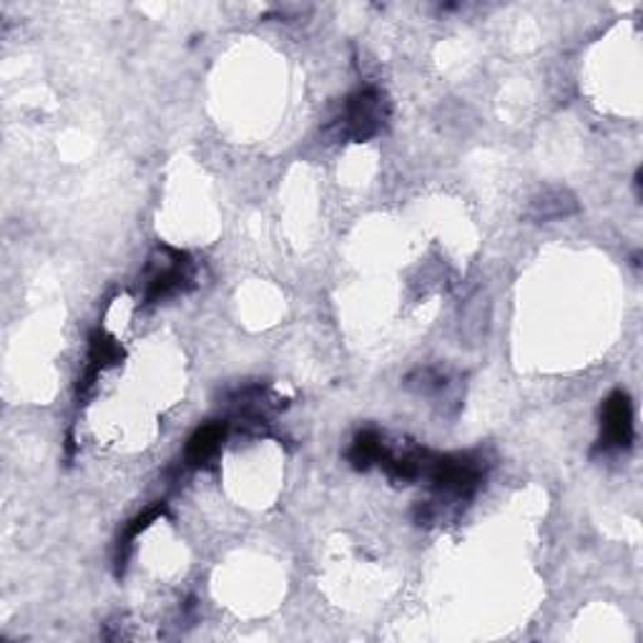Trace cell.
Listing matches in <instances>:
<instances>
[{"instance_id":"obj_1","label":"cell","mask_w":643,"mask_h":643,"mask_svg":"<svg viewBox=\"0 0 643 643\" xmlns=\"http://www.w3.org/2000/svg\"><path fill=\"white\" fill-rule=\"evenodd\" d=\"M196 272L187 251L156 247L144 269V304H161L194 286Z\"/></svg>"},{"instance_id":"obj_2","label":"cell","mask_w":643,"mask_h":643,"mask_svg":"<svg viewBox=\"0 0 643 643\" xmlns=\"http://www.w3.org/2000/svg\"><path fill=\"white\" fill-rule=\"evenodd\" d=\"M387 119L385 99L377 89H360L345 101L342 114L337 116V132L350 142H370L375 138Z\"/></svg>"},{"instance_id":"obj_3","label":"cell","mask_w":643,"mask_h":643,"mask_svg":"<svg viewBox=\"0 0 643 643\" xmlns=\"http://www.w3.org/2000/svg\"><path fill=\"white\" fill-rule=\"evenodd\" d=\"M633 438H636V425H633L631 397L623 390H616L601 407V438H598L596 450L598 453L629 450Z\"/></svg>"},{"instance_id":"obj_4","label":"cell","mask_w":643,"mask_h":643,"mask_svg":"<svg viewBox=\"0 0 643 643\" xmlns=\"http://www.w3.org/2000/svg\"><path fill=\"white\" fill-rule=\"evenodd\" d=\"M124 360V347L119 345L114 335H109L106 329H93L89 340V364H86L83 377L78 382V395L86 397L95 385V380L101 377V372L114 368Z\"/></svg>"},{"instance_id":"obj_5","label":"cell","mask_w":643,"mask_h":643,"mask_svg":"<svg viewBox=\"0 0 643 643\" xmlns=\"http://www.w3.org/2000/svg\"><path fill=\"white\" fill-rule=\"evenodd\" d=\"M227 432H229L227 420H214V422L202 425V428H196L194 436H191L187 442L184 463L189 467H206L208 463H214L216 455L222 453Z\"/></svg>"},{"instance_id":"obj_6","label":"cell","mask_w":643,"mask_h":643,"mask_svg":"<svg viewBox=\"0 0 643 643\" xmlns=\"http://www.w3.org/2000/svg\"><path fill=\"white\" fill-rule=\"evenodd\" d=\"M387 453V442L380 436L377 430H362L354 438L352 448H350V463L354 471H370L382 463V458Z\"/></svg>"},{"instance_id":"obj_7","label":"cell","mask_w":643,"mask_h":643,"mask_svg":"<svg viewBox=\"0 0 643 643\" xmlns=\"http://www.w3.org/2000/svg\"><path fill=\"white\" fill-rule=\"evenodd\" d=\"M163 512H167V506H163V503H154V506H149L144 512H138L132 523L126 526L124 535L119 538V551H116V573H119V576L126 568V561H128V555H132L136 538L142 535L144 530L154 523V520H159Z\"/></svg>"},{"instance_id":"obj_8","label":"cell","mask_w":643,"mask_h":643,"mask_svg":"<svg viewBox=\"0 0 643 643\" xmlns=\"http://www.w3.org/2000/svg\"><path fill=\"white\" fill-rule=\"evenodd\" d=\"M576 212V202L566 194V191H553V194H543L533 202L535 219H559V216H568Z\"/></svg>"}]
</instances>
